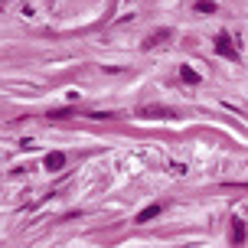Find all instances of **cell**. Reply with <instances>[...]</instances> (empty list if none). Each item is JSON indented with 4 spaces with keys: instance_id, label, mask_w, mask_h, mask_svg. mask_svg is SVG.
Listing matches in <instances>:
<instances>
[{
    "instance_id": "cell-1",
    "label": "cell",
    "mask_w": 248,
    "mask_h": 248,
    "mask_svg": "<svg viewBox=\"0 0 248 248\" xmlns=\"http://www.w3.org/2000/svg\"><path fill=\"white\" fill-rule=\"evenodd\" d=\"M216 52L229 62H238V49H235V43H232L229 33H219V36H216Z\"/></svg>"
},
{
    "instance_id": "cell-2",
    "label": "cell",
    "mask_w": 248,
    "mask_h": 248,
    "mask_svg": "<svg viewBox=\"0 0 248 248\" xmlns=\"http://www.w3.org/2000/svg\"><path fill=\"white\" fill-rule=\"evenodd\" d=\"M137 118H176V111L163 105H144V108H137Z\"/></svg>"
},
{
    "instance_id": "cell-3",
    "label": "cell",
    "mask_w": 248,
    "mask_h": 248,
    "mask_svg": "<svg viewBox=\"0 0 248 248\" xmlns=\"http://www.w3.org/2000/svg\"><path fill=\"white\" fill-rule=\"evenodd\" d=\"M160 212H163V206H160V202H154V206H147V209H140V212H137V216H134V222H137V225H144V222H150V219H157Z\"/></svg>"
},
{
    "instance_id": "cell-4",
    "label": "cell",
    "mask_w": 248,
    "mask_h": 248,
    "mask_svg": "<svg viewBox=\"0 0 248 248\" xmlns=\"http://www.w3.org/2000/svg\"><path fill=\"white\" fill-rule=\"evenodd\" d=\"M173 36V30H154L147 39H144V49H154L157 43H167V39Z\"/></svg>"
},
{
    "instance_id": "cell-5",
    "label": "cell",
    "mask_w": 248,
    "mask_h": 248,
    "mask_svg": "<svg viewBox=\"0 0 248 248\" xmlns=\"http://www.w3.org/2000/svg\"><path fill=\"white\" fill-rule=\"evenodd\" d=\"M180 78H183L186 85H199V72L193 65H180Z\"/></svg>"
},
{
    "instance_id": "cell-6",
    "label": "cell",
    "mask_w": 248,
    "mask_h": 248,
    "mask_svg": "<svg viewBox=\"0 0 248 248\" xmlns=\"http://www.w3.org/2000/svg\"><path fill=\"white\" fill-rule=\"evenodd\" d=\"M62 167H65V154L52 150L49 157H46V170H62Z\"/></svg>"
},
{
    "instance_id": "cell-7",
    "label": "cell",
    "mask_w": 248,
    "mask_h": 248,
    "mask_svg": "<svg viewBox=\"0 0 248 248\" xmlns=\"http://www.w3.org/2000/svg\"><path fill=\"white\" fill-rule=\"evenodd\" d=\"M232 242H235V245L245 242V222H242V219H232Z\"/></svg>"
},
{
    "instance_id": "cell-8",
    "label": "cell",
    "mask_w": 248,
    "mask_h": 248,
    "mask_svg": "<svg viewBox=\"0 0 248 248\" xmlns=\"http://www.w3.org/2000/svg\"><path fill=\"white\" fill-rule=\"evenodd\" d=\"M193 7H196L199 13H216V3H212V0H196Z\"/></svg>"
},
{
    "instance_id": "cell-9",
    "label": "cell",
    "mask_w": 248,
    "mask_h": 248,
    "mask_svg": "<svg viewBox=\"0 0 248 248\" xmlns=\"http://www.w3.org/2000/svg\"><path fill=\"white\" fill-rule=\"evenodd\" d=\"M69 114H72V108H59V111H52L49 118H69Z\"/></svg>"
}]
</instances>
